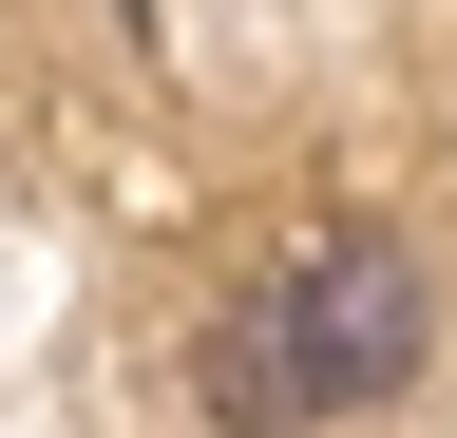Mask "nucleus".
<instances>
[{"instance_id":"f257e3e1","label":"nucleus","mask_w":457,"mask_h":438,"mask_svg":"<svg viewBox=\"0 0 457 438\" xmlns=\"http://www.w3.org/2000/svg\"><path fill=\"white\" fill-rule=\"evenodd\" d=\"M420 324H438V305H420V248L362 229V210H305V229L210 305L191 401H210L228 438H324V419H362V401L420 381Z\"/></svg>"}]
</instances>
